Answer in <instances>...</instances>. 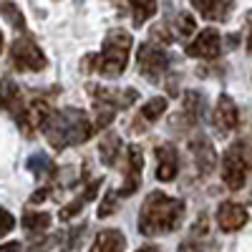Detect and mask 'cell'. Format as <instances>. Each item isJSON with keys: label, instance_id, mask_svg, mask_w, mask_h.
<instances>
[{"label": "cell", "instance_id": "1", "mask_svg": "<svg viewBox=\"0 0 252 252\" xmlns=\"http://www.w3.org/2000/svg\"><path fill=\"white\" fill-rule=\"evenodd\" d=\"M184 212L187 204L182 199H174L164 192H152L139 209V232L146 237L174 232L184 220Z\"/></svg>", "mask_w": 252, "mask_h": 252}, {"label": "cell", "instance_id": "2", "mask_svg": "<svg viewBox=\"0 0 252 252\" xmlns=\"http://www.w3.org/2000/svg\"><path fill=\"white\" fill-rule=\"evenodd\" d=\"M43 134L56 152H63L71 144H83L94 136V124L89 121L86 111L81 109H61L48 116Z\"/></svg>", "mask_w": 252, "mask_h": 252}, {"label": "cell", "instance_id": "3", "mask_svg": "<svg viewBox=\"0 0 252 252\" xmlns=\"http://www.w3.org/2000/svg\"><path fill=\"white\" fill-rule=\"evenodd\" d=\"M129 51H131V35L121 28L109 31L98 53V73L109 78L121 76L126 71V63H129Z\"/></svg>", "mask_w": 252, "mask_h": 252}, {"label": "cell", "instance_id": "4", "mask_svg": "<svg viewBox=\"0 0 252 252\" xmlns=\"http://www.w3.org/2000/svg\"><path fill=\"white\" fill-rule=\"evenodd\" d=\"M10 61L20 73H35L46 68V53L38 48L31 35H18L10 43Z\"/></svg>", "mask_w": 252, "mask_h": 252}, {"label": "cell", "instance_id": "5", "mask_svg": "<svg viewBox=\"0 0 252 252\" xmlns=\"http://www.w3.org/2000/svg\"><path fill=\"white\" fill-rule=\"evenodd\" d=\"M247 174H250V161L245 154V144L235 141L222 157V179L232 192H237V189L245 187Z\"/></svg>", "mask_w": 252, "mask_h": 252}, {"label": "cell", "instance_id": "6", "mask_svg": "<svg viewBox=\"0 0 252 252\" xmlns=\"http://www.w3.org/2000/svg\"><path fill=\"white\" fill-rule=\"evenodd\" d=\"M169 53H166L157 40L141 43L139 53H136V63H139V73L149 81V83H159L164 71L169 68Z\"/></svg>", "mask_w": 252, "mask_h": 252}, {"label": "cell", "instance_id": "7", "mask_svg": "<svg viewBox=\"0 0 252 252\" xmlns=\"http://www.w3.org/2000/svg\"><path fill=\"white\" fill-rule=\"evenodd\" d=\"M48 116H51L48 101H46V98H33V101L26 103V109L20 111V116H18L15 121H18L20 129H23V134L33 136L35 129H43V126H46Z\"/></svg>", "mask_w": 252, "mask_h": 252}, {"label": "cell", "instance_id": "8", "mask_svg": "<svg viewBox=\"0 0 252 252\" xmlns=\"http://www.w3.org/2000/svg\"><path fill=\"white\" fill-rule=\"evenodd\" d=\"M126 169H124V184L119 189L121 197H131L136 189L141 187V172H144V154H141V146L131 144L126 149Z\"/></svg>", "mask_w": 252, "mask_h": 252}, {"label": "cell", "instance_id": "9", "mask_svg": "<svg viewBox=\"0 0 252 252\" xmlns=\"http://www.w3.org/2000/svg\"><path fill=\"white\" fill-rule=\"evenodd\" d=\"M189 152L194 157V164H197V172L202 177H209L215 169H217V152H215V144L209 141L207 136H194L189 141Z\"/></svg>", "mask_w": 252, "mask_h": 252}, {"label": "cell", "instance_id": "10", "mask_svg": "<svg viewBox=\"0 0 252 252\" xmlns=\"http://www.w3.org/2000/svg\"><path fill=\"white\" fill-rule=\"evenodd\" d=\"M222 51L220 43V33L215 28H204L192 43L187 46V56H194V58H204V61H215Z\"/></svg>", "mask_w": 252, "mask_h": 252}, {"label": "cell", "instance_id": "11", "mask_svg": "<svg viewBox=\"0 0 252 252\" xmlns=\"http://www.w3.org/2000/svg\"><path fill=\"white\" fill-rule=\"evenodd\" d=\"M247 220H250L247 209L237 202H222L217 207V227L222 232H237L247 224Z\"/></svg>", "mask_w": 252, "mask_h": 252}, {"label": "cell", "instance_id": "12", "mask_svg": "<svg viewBox=\"0 0 252 252\" xmlns=\"http://www.w3.org/2000/svg\"><path fill=\"white\" fill-rule=\"evenodd\" d=\"M212 121H215L217 134H222V136L229 134L232 129H237V124H240V111H237V106H235V101L229 98L227 94H222V96L217 98V106H215Z\"/></svg>", "mask_w": 252, "mask_h": 252}, {"label": "cell", "instance_id": "13", "mask_svg": "<svg viewBox=\"0 0 252 252\" xmlns=\"http://www.w3.org/2000/svg\"><path fill=\"white\" fill-rule=\"evenodd\" d=\"M159 166H157V179L159 182H172L179 174V154L172 144H159L154 149Z\"/></svg>", "mask_w": 252, "mask_h": 252}, {"label": "cell", "instance_id": "14", "mask_svg": "<svg viewBox=\"0 0 252 252\" xmlns=\"http://www.w3.org/2000/svg\"><path fill=\"white\" fill-rule=\"evenodd\" d=\"M192 5L207 20H227L232 13V0H192Z\"/></svg>", "mask_w": 252, "mask_h": 252}, {"label": "cell", "instance_id": "15", "mask_svg": "<svg viewBox=\"0 0 252 252\" xmlns=\"http://www.w3.org/2000/svg\"><path fill=\"white\" fill-rule=\"evenodd\" d=\"M124 250H126V237L121 229H101L91 247V252H124Z\"/></svg>", "mask_w": 252, "mask_h": 252}, {"label": "cell", "instance_id": "16", "mask_svg": "<svg viewBox=\"0 0 252 252\" xmlns=\"http://www.w3.org/2000/svg\"><path fill=\"white\" fill-rule=\"evenodd\" d=\"M182 111H184V119H187L189 124L202 121V116H204V111H207L204 96H202L199 91H184V96H182Z\"/></svg>", "mask_w": 252, "mask_h": 252}, {"label": "cell", "instance_id": "17", "mask_svg": "<svg viewBox=\"0 0 252 252\" xmlns=\"http://www.w3.org/2000/svg\"><path fill=\"white\" fill-rule=\"evenodd\" d=\"M3 106L15 119L20 116V111L26 109V101H23V94H20V86H15L10 78H5V83H3Z\"/></svg>", "mask_w": 252, "mask_h": 252}, {"label": "cell", "instance_id": "18", "mask_svg": "<svg viewBox=\"0 0 252 252\" xmlns=\"http://www.w3.org/2000/svg\"><path fill=\"white\" fill-rule=\"evenodd\" d=\"M26 166H28V172L38 179V182H48L51 177H56V164L46 157V154H33L28 161H26Z\"/></svg>", "mask_w": 252, "mask_h": 252}, {"label": "cell", "instance_id": "19", "mask_svg": "<svg viewBox=\"0 0 252 252\" xmlns=\"http://www.w3.org/2000/svg\"><path fill=\"white\" fill-rule=\"evenodd\" d=\"M119 154H121V139H119V134L109 131L98 141V157H101V161L106 166H114L119 161Z\"/></svg>", "mask_w": 252, "mask_h": 252}, {"label": "cell", "instance_id": "20", "mask_svg": "<svg viewBox=\"0 0 252 252\" xmlns=\"http://www.w3.org/2000/svg\"><path fill=\"white\" fill-rule=\"evenodd\" d=\"M131 8V18H134V26L141 28L146 20H149L157 13V0H126Z\"/></svg>", "mask_w": 252, "mask_h": 252}, {"label": "cell", "instance_id": "21", "mask_svg": "<svg viewBox=\"0 0 252 252\" xmlns=\"http://www.w3.org/2000/svg\"><path fill=\"white\" fill-rule=\"evenodd\" d=\"M20 224H23L28 232H46V229L51 227V215L48 212H26L23 220H20Z\"/></svg>", "mask_w": 252, "mask_h": 252}, {"label": "cell", "instance_id": "22", "mask_svg": "<svg viewBox=\"0 0 252 252\" xmlns=\"http://www.w3.org/2000/svg\"><path fill=\"white\" fill-rule=\"evenodd\" d=\"M166 111V98H161V96H157V98H152V101H146L144 106H141V116L149 121V124H154L157 119H161V114Z\"/></svg>", "mask_w": 252, "mask_h": 252}, {"label": "cell", "instance_id": "23", "mask_svg": "<svg viewBox=\"0 0 252 252\" xmlns=\"http://www.w3.org/2000/svg\"><path fill=\"white\" fill-rule=\"evenodd\" d=\"M177 252H212V247H209V240H207V235H189L182 245H179V250Z\"/></svg>", "mask_w": 252, "mask_h": 252}, {"label": "cell", "instance_id": "24", "mask_svg": "<svg viewBox=\"0 0 252 252\" xmlns=\"http://www.w3.org/2000/svg\"><path fill=\"white\" fill-rule=\"evenodd\" d=\"M194 31H197V23H194L192 13H179V15H177V23H174V33H177L179 38H189Z\"/></svg>", "mask_w": 252, "mask_h": 252}, {"label": "cell", "instance_id": "25", "mask_svg": "<svg viewBox=\"0 0 252 252\" xmlns=\"http://www.w3.org/2000/svg\"><path fill=\"white\" fill-rule=\"evenodd\" d=\"M3 15H5V20L13 26V28H18V31H26V18H23V13H20L13 3H3Z\"/></svg>", "mask_w": 252, "mask_h": 252}, {"label": "cell", "instance_id": "26", "mask_svg": "<svg viewBox=\"0 0 252 252\" xmlns=\"http://www.w3.org/2000/svg\"><path fill=\"white\" fill-rule=\"evenodd\" d=\"M83 232H86V224H76V227L71 229V232H68L66 237H63V240H66V245H61V250H63V252H71V250H76V247L81 245Z\"/></svg>", "mask_w": 252, "mask_h": 252}, {"label": "cell", "instance_id": "27", "mask_svg": "<svg viewBox=\"0 0 252 252\" xmlns=\"http://www.w3.org/2000/svg\"><path fill=\"white\" fill-rule=\"evenodd\" d=\"M119 209V202H116V192H106L103 202L98 204V217H111Z\"/></svg>", "mask_w": 252, "mask_h": 252}, {"label": "cell", "instance_id": "28", "mask_svg": "<svg viewBox=\"0 0 252 252\" xmlns=\"http://www.w3.org/2000/svg\"><path fill=\"white\" fill-rule=\"evenodd\" d=\"M83 207H86V199H83V197L78 194V197H76V199H73V202H71L68 207H63V209H61V215H58V217H61L63 222H66V220H71L73 215H78Z\"/></svg>", "mask_w": 252, "mask_h": 252}, {"label": "cell", "instance_id": "29", "mask_svg": "<svg viewBox=\"0 0 252 252\" xmlns=\"http://www.w3.org/2000/svg\"><path fill=\"white\" fill-rule=\"evenodd\" d=\"M56 240H61V235H56V237H46V240H35V242L31 245L28 252H48V250L56 245Z\"/></svg>", "mask_w": 252, "mask_h": 252}, {"label": "cell", "instance_id": "30", "mask_svg": "<svg viewBox=\"0 0 252 252\" xmlns=\"http://www.w3.org/2000/svg\"><path fill=\"white\" fill-rule=\"evenodd\" d=\"M152 40H157V43H172L169 28H166V26H154L152 28Z\"/></svg>", "mask_w": 252, "mask_h": 252}, {"label": "cell", "instance_id": "31", "mask_svg": "<svg viewBox=\"0 0 252 252\" xmlns=\"http://www.w3.org/2000/svg\"><path fill=\"white\" fill-rule=\"evenodd\" d=\"M48 194H51V189H38V192H33V197H31V204H40L43 199H48Z\"/></svg>", "mask_w": 252, "mask_h": 252}, {"label": "cell", "instance_id": "32", "mask_svg": "<svg viewBox=\"0 0 252 252\" xmlns=\"http://www.w3.org/2000/svg\"><path fill=\"white\" fill-rule=\"evenodd\" d=\"M13 224H15V217L8 212V209H5V224H3V237L10 232V229H13Z\"/></svg>", "mask_w": 252, "mask_h": 252}, {"label": "cell", "instance_id": "33", "mask_svg": "<svg viewBox=\"0 0 252 252\" xmlns=\"http://www.w3.org/2000/svg\"><path fill=\"white\" fill-rule=\"evenodd\" d=\"M3 252H20V242H5Z\"/></svg>", "mask_w": 252, "mask_h": 252}, {"label": "cell", "instance_id": "34", "mask_svg": "<svg viewBox=\"0 0 252 252\" xmlns=\"http://www.w3.org/2000/svg\"><path fill=\"white\" fill-rule=\"evenodd\" d=\"M136 252H161V250L154 247V245H146V247H141V250H136Z\"/></svg>", "mask_w": 252, "mask_h": 252}, {"label": "cell", "instance_id": "35", "mask_svg": "<svg viewBox=\"0 0 252 252\" xmlns=\"http://www.w3.org/2000/svg\"><path fill=\"white\" fill-rule=\"evenodd\" d=\"M247 51L252 53V33H250V40H247Z\"/></svg>", "mask_w": 252, "mask_h": 252}]
</instances>
